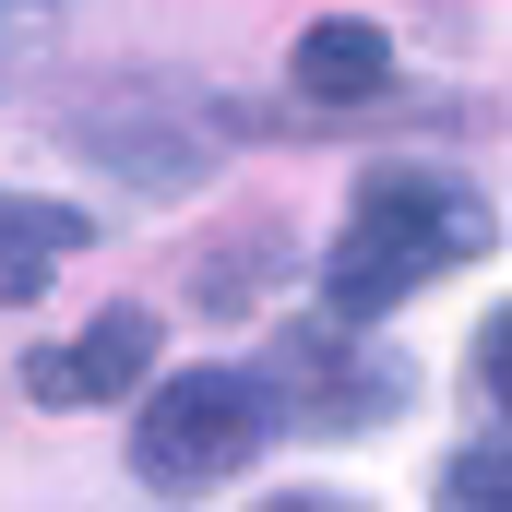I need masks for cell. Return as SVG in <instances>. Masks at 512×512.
Segmentation results:
<instances>
[{"mask_svg": "<svg viewBox=\"0 0 512 512\" xmlns=\"http://www.w3.org/2000/svg\"><path fill=\"white\" fill-rule=\"evenodd\" d=\"M393 84V36L370 12H322V24H298V96H322V108H358V96H382Z\"/></svg>", "mask_w": 512, "mask_h": 512, "instance_id": "7", "label": "cell"}, {"mask_svg": "<svg viewBox=\"0 0 512 512\" xmlns=\"http://www.w3.org/2000/svg\"><path fill=\"white\" fill-rule=\"evenodd\" d=\"M96 227L72 215V203H36V191H0V310H36L48 286H60V262L84 251Z\"/></svg>", "mask_w": 512, "mask_h": 512, "instance_id": "6", "label": "cell"}, {"mask_svg": "<svg viewBox=\"0 0 512 512\" xmlns=\"http://www.w3.org/2000/svg\"><path fill=\"white\" fill-rule=\"evenodd\" d=\"M286 417H274V382L262 370H167V382L131 405V477L155 489V501H203V489H227L239 465H251L262 441H274Z\"/></svg>", "mask_w": 512, "mask_h": 512, "instance_id": "2", "label": "cell"}, {"mask_svg": "<svg viewBox=\"0 0 512 512\" xmlns=\"http://www.w3.org/2000/svg\"><path fill=\"white\" fill-rule=\"evenodd\" d=\"M274 512H346V501H274Z\"/></svg>", "mask_w": 512, "mask_h": 512, "instance_id": "10", "label": "cell"}, {"mask_svg": "<svg viewBox=\"0 0 512 512\" xmlns=\"http://www.w3.org/2000/svg\"><path fill=\"white\" fill-rule=\"evenodd\" d=\"M477 382H489V405L512 417V310H489V334H477Z\"/></svg>", "mask_w": 512, "mask_h": 512, "instance_id": "9", "label": "cell"}, {"mask_svg": "<svg viewBox=\"0 0 512 512\" xmlns=\"http://www.w3.org/2000/svg\"><path fill=\"white\" fill-rule=\"evenodd\" d=\"M489 239H501V215H489L477 179L417 167V155L370 167L358 203H346V227H334V262H322V322H382L393 298H417L429 274L477 262Z\"/></svg>", "mask_w": 512, "mask_h": 512, "instance_id": "1", "label": "cell"}, {"mask_svg": "<svg viewBox=\"0 0 512 512\" xmlns=\"http://www.w3.org/2000/svg\"><path fill=\"white\" fill-rule=\"evenodd\" d=\"M346 334H358V322H298V334H286V358H274L262 382H310L334 429H382L393 405H405V370H393V358H358Z\"/></svg>", "mask_w": 512, "mask_h": 512, "instance_id": "4", "label": "cell"}, {"mask_svg": "<svg viewBox=\"0 0 512 512\" xmlns=\"http://www.w3.org/2000/svg\"><path fill=\"white\" fill-rule=\"evenodd\" d=\"M441 512H512V441H465L441 465Z\"/></svg>", "mask_w": 512, "mask_h": 512, "instance_id": "8", "label": "cell"}, {"mask_svg": "<svg viewBox=\"0 0 512 512\" xmlns=\"http://www.w3.org/2000/svg\"><path fill=\"white\" fill-rule=\"evenodd\" d=\"M155 108H167V96H131V108L108 96V108H84L72 143H84L108 179H131V191H191V179H203V143H155Z\"/></svg>", "mask_w": 512, "mask_h": 512, "instance_id": "5", "label": "cell"}, {"mask_svg": "<svg viewBox=\"0 0 512 512\" xmlns=\"http://www.w3.org/2000/svg\"><path fill=\"white\" fill-rule=\"evenodd\" d=\"M155 334H167V322L120 298V310H96L72 346H36V358H24V393H36V405H120V393L155 370Z\"/></svg>", "mask_w": 512, "mask_h": 512, "instance_id": "3", "label": "cell"}]
</instances>
